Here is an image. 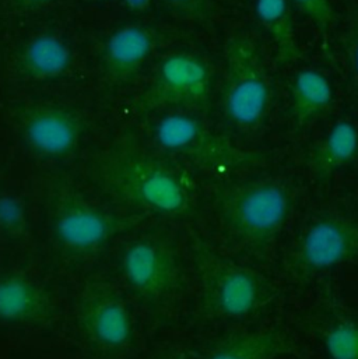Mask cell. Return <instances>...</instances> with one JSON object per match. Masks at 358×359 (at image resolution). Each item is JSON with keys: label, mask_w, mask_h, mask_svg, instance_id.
<instances>
[{"label": "cell", "mask_w": 358, "mask_h": 359, "mask_svg": "<svg viewBox=\"0 0 358 359\" xmlns=\"http://www.w3.org/2000/svg\"><path fill=\"white\" fill-rule=\"evenodd\" d=\"M197 277L201 308L213 318L245 319L274 298V287L262 273L210 252H200Z\"/></svg>", "instance_id": "cell-1"}, {"label": "cell", "mask_w": 358, "mask_h": 359, "mask_svg": "<svg viewBox=\"0 0 358 359\" xmlns=\"http://www.w3.org/2000/svg\"><path fill=\"white\" fill-rule=\"evenodd\" d=\"M218 212L231 238L246 248L259 249L284 228L291 212V197L274 180H249L224 193Z\"/></svg>", "instance_id": "cell-2"}, {"label": "cell", "mask_w": 358, "mask_h": 359, "mask_svg": "<svg viewBox=\"0 0 358 359\" xmlns=\"http://www.w3.org/2000/svg\"><path fill=\"white\" fill-rule=\"evenodd\" d=\"M357 260V219L332 214L312 221L300 233L287 267L297 278H311Z\"/></svg>", "instance_id": "cell-3"}, {"label": "cell", "mask_w": 358, "mask_h": 359, "mask_svg": "<svg viewBox=\"0 0 358 359\" xmlns=\"http://www.w3.org/2000/svg\"><path fill=\"white\" fill-rule=\"evenodd\" d=\"M269 105V84L255 43L234 36L225 46L224 109L228 119L242 129H252L263 119Z\"/></svg>", "instance_id": "cell-4"}, {"label": "cell", "mask_w": 358, "mask_h": 359, "mask_svg": "<svg viewBox=\"0 0 358 359\" xmlns=\"http://www.w3.org/2000/svg\"><path fill=\"white\" fill-rule=\"evenodd\" d=\"M115 190L128 201L163 215H180L190 205L183 180L163 163L145 156L119 158L111 171Z\"/></svg>", "instance_id": "cell-5"}, {"label": "cell", "mask_w": 358, "mask_h": 359, "mask_svg": "<svg viewBox=\"0 0 358 359\" xmlns=\"http://www.w3.org/2000/svg\"><path fill=\"white\" fill-rule=\"evenodd\" d=\"M121 270L129 287L153 304H166L183 288L177 253L157 239L131 243L121 257Z\"/></svg>", "instance_id": "cell-6"}, {"label": "cell", "mask_w": 358, "mask_h": 359, "mask_svg": "<svg viewBox=\"0 0 358 359\" xmlns=\"http://www.w3.org/2000/svg\"><path fill=\"white\" fill-rule=\"evenodd\" d=\"M79 320L86 336L100 348L121 351L133 339V323L126 304L112 291L95 290L84 297Z\"/></svg>", "instance_id": "cell-7"}, {"label": "cell", "mask_w": 358, "mask_h": 359, "mask_svg": "<svg viewBox=\"0 0 358 359\" xmlns=\"http://www.w3.org/2000/svg\"><path fill=\"white\" fill-rule=\"evenodd\" d=\"M83 135L79 116L62 107H42L32 111L22 123L25 144L45 158L69 156Z\"/></svg>", "instance_id": "cell-8"}, {"label": "cell", "mask_w": 358, "mask_h": 359, "mask_svg": "<svg viewBox=\"0 0 358 359\" xmlns=\"http://www.w3.org/2000/svg\"><path fill=\"white\" fill-rule=\"evenodd\" d=\"M118 224L107 211L84 201H67L53 219L58 242L73 252H91L102 248L117 232Z\"/></svg>", "instance_id": "cell-9"}, {"label": "cell", "mask_w": 358, "mask_h": 359, "mask_svg": "<svg viewBox=\"0 0 358 359\" xmlns=\"http://www.w3.org/2000/svg\"><path fill=\"white\" fill-rule=\"evenodd\" d=\"M210 72L192 53H173L159 66L156 94L160 101L175 105H197L208 97Z\"/></svg>", "instance_id": "cell-10"}, {"label": "cell", "mask_w": 358, "mask_h": 359, "mask_svg": "<svg viewBox=\"0 0 358 359\" xmlns=\"http://www.w3.org/2000/svg\"><path fill=\"white\" fill-rule=\"evenodd\" d=\"M154 137L161 149L185 154L208 165H225L230 161L223 149H214L206 139L200 122L189 115L171 114L164 116L154 129Z\"/></svg>", "instance_id": "cell-11"}, {"label": "cell", "mask_w": 358, "mask_h": 359, "mask_svg": "<svg viewBox=\"0 0 358 359\" xmlns=\"http://www.w3.org/2000/svg\"><path fill=\"white\" fill-rule=\"evenodd\" d=\"M154 49V36L143 25H124L108 35L102 49L104 66L115 80H128L147 62Z\"/></svg>", "instance_id": "cell-12"}, {"label": "cell", "mask_w": 358, "mask_h": 359, "mask_svg": "<svg viewBox=\"0 0 358 359\" xmlns=\"http://www.w3.org/2000/svg\"><path fill=\"white\" fill-rule=\"evenodd\" d=\"M51 316V299L38 284L18 274L0 277V322L37 325Z\"/></svg>", "instance_id": "cell-13"}, {"label": "cell", "mask_w": 358, "mask_h": 359, "mask_svg": "<svg viewBox=\"0 0 358 359\" xmlns=\"http://www.w3.org/2000/svg\"><path fill=\"white\" fill-rule=\"evenodd\" d=\"M296 354L297 348L289 336L273 329H258L220 337L206 359H280Z\"/></svg>", "instance_id": "cell-14"}, {"label": "cell", "mask_w": 358, "mask_h": 359, "mask_svg": "<svg viewBox=\"0 0 358 359\" xmlns=\"http://www.w3.org/2000/svg\"><path fill=\"white\" fill-rule=\"evenodd\" d=\"M18 63L27 77L49 81L60 79L69 72L73 53L62 36L51 32L38 34L24 45Z\"/></svg>", "instance_id": "cell-15"}, {"label": "cell", "mask_w": 358, "mask_h": 359, "mask_svg": "<svg viewBox=\"0 0 358 359\" xmlns=\"http://www.w3.org/2000/svg\"><path fill=\"white\" fill-rule=\"evenodd\" d=\"M332 100L333 87L324 73L305 69L296 74L291 84V109L300 125H305L321 115Z\"/></svg>", "instance_id": "cell-16"}, {"label": "cell", "mask_w": 358, "mask_h": 359, "mask_svg": "<svg viewBox=\"0 0 358 359\" xmlns=\"http://www.w3.org/2000/svg\"><path fill=\"white\" fill-rule=\"evenodd\" d=\"M358 153V129L349 121L336 122L314 156V171L328 178L349 165Z\"/></svg>", "instance_id": "cell-17"}, {"label": "cell", "mask_w": 358, "mask_h": 359, "mask_svg": "<svg viewBox=\"0 0 358 359\" xmlns=\"http://www.w3.org/2000/svg\"><path fill=\"white\" fill-rule=\"evenodd\" d=\"M255 13L276 45L279 56L287 62L293 60L297 42L289 0H256Z\"/></svg>", "instance_id": "cell-18"}, {"label": "cell", "mask_w": 358, "mask_h": 359, "mask_svg": "<svg viewBox=\"0 0 358 359\" xmlns=\"http://www.w3.org/2000/svg\"><path fill=\"white\" fill-rule=\"evenodd\" d=\"M324 350L329 359H358V322L352 318H338L322 334Z\"/></svg>", "instance_id": "cell-19"}, {"label": "cell", "mask_w": 358, "mask_h": 359, "mask_svg": "<svg viewBox=\"0 0 358 359\" xmlns=\"http://www.w3.org/2000/svg\"><path fill=\"white\" fill-rule=\"evenodd\" d=\"M25 205L14 196H0V228L7 232H18L25 226Z\"/></svg>", "instance_id": "cell-20"}, {"label": "cell", "mask_w": 358, "mask_h": 359, "mask_svg": "<svg viewBox=\"0 0 358 359\" xmlns=\"http://www.w3.org/2000/svg\"><path fill=\"white\" fill-rule=\"evenodd\" d=\"M298 10L307 15L317 28L326 31L332 21L331 0H293Z\"/></svg>", "instance_id": "cell-21"}, {"label": "cell", "mask_w": 358, "mask_h": 359, "mask_svg": "<svg viewBox=\"0 0 358 359\" xmlns=\"http://www.w3.org/2000/svg\"><path fill=\"white\" fill-rule=\"evenodd\" d=\"M180 15L201 18L206 13V0H166Z\"/></svg>", "instance_id": "cell-22"}, {"label": "cell", "mask_w": 358, "mask_h": 359, "mask_svg": "<svg viewBox=\"0 0 358 359\" xmlns=\"http://www.w3.org/2000/svg\"><path fill=\"white\" fill-rule=\"evenodd\" d=\"M124 1L131 11H136V13L145 11L152 3V0H124Z\"/></svg>", "instance_id": "cell-23"}, {"label": "cell", "mask_w": 358, "mask_h": 359, "mask_svg": "<svg viewBox=\"0 0 358 359\" xmlns=\"http://www.w3.org/2000/svg\"><path fill=\"white\" fill-rule=\"evenodd\" d=\"M22 4H29V6H37V4H44L49 0H20Z\"/></svg>", "instance_id": "cell-24"}, {"label": "cell", "mask_w": 358, "mask_h": 359, "mask_svg": "<svg viewBox=\"0 0 358 359\" xmlns=\"http://www.w3.org/2000/svg\"><path fill=\"white\" fill-rule=\"evenodd\" d=\"M353 65H354V70L358 74V42L354 48V52H353Z\"/></svg>", "instance_id": "cell-25"}, {"label": "cell", "mask_w": 358, "mask_h": 359, "mask_svg": "<svg viewBox=\"0 0 358 359\" xmlns=\"http://www.w3.org/2000/svg\"><path fill=\"white\" fill-rule=\"evenodd\" d=\"M160 359H182V357L179 355L178 353H170V354L163 355V358Z\"/></svg>", "instance_id": "cell-26"}]
</instances>
